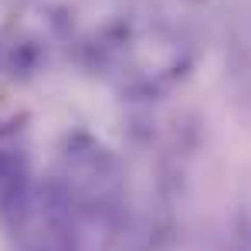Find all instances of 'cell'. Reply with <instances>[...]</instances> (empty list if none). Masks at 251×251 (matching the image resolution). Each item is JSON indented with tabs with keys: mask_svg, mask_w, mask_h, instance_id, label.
Wrapping results in <instances>:
<instances>
[{
	"mask_svg": "<svg viewBox=\"0 0 251 251\" xmlns=\"http://www.w3.org/2000/svg\"><path fill=\"white\" fill-rule=\"evenodd\" d=\"M38 58H41L38 44H31V41L17 44V51L10 54V68H14V75H17V72H21V75H31L34 65H38Z\"/></svg>",
	"mask_w": 251,
	"mask_h": 251,
	"instance_id": "obj_1",
	"label": "cell"
}]
</instances>
